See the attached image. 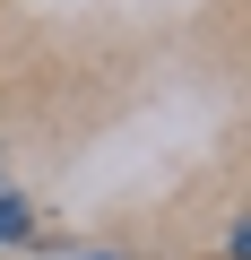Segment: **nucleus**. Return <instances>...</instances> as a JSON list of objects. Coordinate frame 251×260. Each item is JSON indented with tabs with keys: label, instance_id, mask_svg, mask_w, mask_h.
Returning a JSON list of instances; mask_svg holds the SVG:
<instances>
[{
	"label": "nucleus",
	"instance_id": "1",
	"mask_svg": "<svg viewBox=\"0 0 251 260\" xmlns=\"http://www.w3.org/2000/svg\"><path fill=\"white\" fill-rule=\"evenodd\" d=\"M0 243H26V208H18L9 191H0Z\"/></svg>",
	"mask_w": 251,
	"mask_h": 260
}]
</instances>
